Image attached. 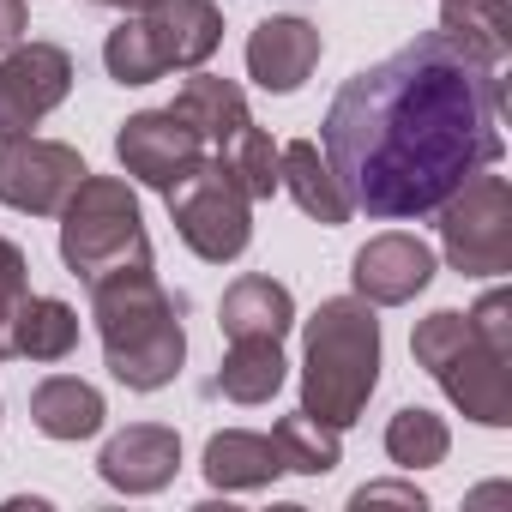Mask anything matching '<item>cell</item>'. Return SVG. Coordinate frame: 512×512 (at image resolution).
Segmentation results:
<instances>
[{"label":"cell","instance_id":"6da1fadb","mask_svg":"<svg viewBox=\"0 0 512 512\" xmlns=\"http://www.w3.org/2000/svg\"><path fill=\"white\" fill-rule=\"evenodd\" d=\"M320 145L350 211L380 223L434 217L506 151L500 55L464 31L434 25L380 67L344 79L320 121Z\"/></svg>","mask_w":512,"mask_h":512},{"label":"cell","instance_id":"7a4b0ae2","mask_svg":"<svg viewBox=\"0 0 512 512\" xmlns=\"http://www.w3.org/2000/svg\"><path fill=\"white\" fill-rule=\"evenodd\" d=\"M91 320L103 362L127 392H163L187 362V332L151 266H121L91 284Z\"/></svg>","mask_w":512,"mask_h":512},{"label":"cell","instance_id":"3957f363","mask_svg":"<svg viewBox=\"0 0 512 512\" xmlns=\"http://www.w3.org/2000/svg\"><path fill=\"white\" fill-rule=\"evenodd\" d=\"M380 386V320L362 296H332L302 332V410L326 428H356Z\"/></svg>","mask_w":512,"mask_h":512},{"label":"cell","instance_id":"277c9868","mask_svg":"<svg viewBox=\"0 0 512 512\" xmlns=\"http://www.w3.org/2000/svg\"><path fill=\"white\" fill-rule=\"evenodd\" d=\"M217 43H223V13L211 0H151L109 31L103 67L115 85H157L169 73L205 67Z\"/></svg>","mask_w":512,"mask_h":512},{"label":"cell","instance_id":"5b68a950","mask_svg":"<svg viewBox=\"0 0 512 512\" xmlns=\"http://www.w3.org/2000/svg\"><path fill=\"white\" fill-rule=\"evenodd\" d=\"M61 260L73 278L97 284L121 266H151V235L139 193L121 175H85L61 205Z\"/></svg>","mask_w":512,"mask_h":512},{"label":"cell","instance_id":"8992f818","mask_svg":"<svg viewBox=\"0 0 512 512\" xmlns=\"http://www.w3.org/2000/svg\"><path fill=\"white\" fill-rule=\"evenodd\" d=\"M410 356L440 380V392L482 428L512 422V362H500L458 308H434L410 332Z\"/></svg>","mask_w":512,"mask_h":512},{"label":"cell","instance_id":"52a82bcc","mask_svg":"<svg viewBox=\"0 0 512 512\" xmlns=\"http://www.w3.org/2000/svg\"><path fill=\"white\" fill-rule=\"evenodd\" d=\"M440 253L458 278H506L512 272V181L482 169L440 211Z\"/></svg>","mask_w":512,"mask_h":512},{"label":"cell","instance_id":"ba28073f","mask_svg":"<svg viewBox=\"0 0 512 512\" xmlns=\"http://www.w3.org/2000/svg\"><path fill=\"white\" fill-rule=\"evenodd\" d=\"M163 199H169L175 235L199 253L205 266H229V260H241V253H247V241H253V199L235 187V175L217 157H205Z\"/></svg>","mask_w":512,"mask_h":512},{"label":"cell","instance_id":"9c48e42d","mask_svg":"<svg viewBox=\"0 0 512 512\" xmlns=\"http://www.w3.org/2000/svg\"><path fill=\"white\" fill-rule=\"evenodd\" d=\"M85 175H91L85 157L61 139H37V133L0 139V205H13L25 217H61V205Z\"/></svg>","mask_w":512,"mask_h":512},{"label":"cell","instance_id":"30bf717a","mask_svg":"<svg viewBox=\"0 0 512 512\" xmlns=\"http://www.w3.org/2000/svg\"><path fill=\"white\" fill-rule=\"evenodd\" d=\"M73 91V55L55 43H13L0 55V139L31 133Z\"/></svg>","mask_w":512,"mask_h":512},{"label":"cell","instance_id":"8fae6325","mask_svg":"<svg viewBox=\"0 0 512 512\" xmlns=\"http://www.w3.org/2000/svg\"><path fill=\"white\" fill-rule=\"evenodd\" d=\"M115 157H121V169H127L139 187L169 193L175 181H187V175L211 157V145H205L175 109H145V115L121 121V133H115Z\"/></svg>","mask_w":512,"mask_h":512},{"label":"cell","instance_id":"7c38bea8","mask_svg":"<svg viewBox=\"0 0 512 512\" xmlns=\"http://www.w3.org/2000/svg\"><path fill=\"white\" fill-rule=\"evenodd\" d=\"M350 284L368 308H404L434 284V247L410 229H386L368 247H356L350 260Z\"/></svg>","mask_w":512,"mask_h":512},{"label":"cell","instance_id":"4fadbf2b","mask_svg":"<svg viewBox=\"0 0 512 512\" xmlns=\"http://www.w3.org/2000/svg\"><path fill=\"white\" fill-rule=\"evenodd\" d=\"M320 55H326L320 31L308 19H296V13H278V19H260L253 37H247V79L260 91H272V97H290V91L308 85Z\"/></svg>","mask_w":512,"mask_h":512},{"label":"cell","instance_id":"5bb4252c","mask_svg":"<svg viewBox=\"0 0 512 512\" xmlns=\"http://www.w3.org/2000/svg\"><path fill=\"white\" fill-rule=\"evenodd\" d=\"M181 470V434L163 422H133L97 452V476L121 494H157Z\"/></svg>","mask_w":512,"mask_h":512},{"label":"cell","instance_id":"9a60e30c","mask_svg":"<svg viewBox=\"0 0 512 512\" xmlns=\"http://www.w3.org/2000/svg\"><path fill=\"white\" fill-rule=\"evenodd\" d=\"M284 476L278 440L253 434V428H223L205 440V482L223 494H247V488H272Z\"/></svg>","mask_w":512,"mask_h":512},{"label":"cell","instance_id":"2e32d148","mask_svg":"<svg viewBox=\"0 0 512 512\" xmlns=\"http://www.w3.org/2000/svg\"><path fill=\"white\" fill-rule=\"evenodd\" d=\"M278 187H284L314 223H326V229L350 223V199H344V187H338V175H332V163L320 157L314 139H290V145H278Z\"/></svg>","mask_w":512,"mask_h":512},{"label":"cell","instance_id":"e0dca14e","mask_svg":"<svg viewBox=\"0 0 512 512\" xmlns=\"http://www.w3.org/2000/svg\"><path fill=\"white\" fill-rule=\"evenodd\" d=\"M217 326L223 338H284L296 326V296L278 284V278H260L247 272L223 290V308H217Z\"/></svg>","mask_w":512,"mask_h":512},{"label":"cell","instance_id":"ac0fdd59","mask_svg":"<svg viewBox=\"0 0 512 512\" xmlns=\"http://www.w3.org/2000/svg\"><path fill=\"white\" fill-rule=\"evenodd\" d=\"M169 109H175L211 151H223V145L253 121V115H247V91H241L235 79H217V73H199V67H193V79L175 91Z\"/></svg>","mask_w":512,"mask_h":512},{"label":"cell","instance_id":"d6986e66","mask_svg":"<svg viewBox=\"0 0 512 512\" xmlns=\"http://www.w3.org/2000/svg\"><path fill=\"white\" fill-rule=\"evenodd\" d=\"M103 416H109L103 392H97L91 380H79V374H49V380L31 392V422H37V434H49V440H91V434L103 428Z\"/></svg>","mask_w":512,"mask_h":512},{"label":"cell","instance_id":"ffe728a7","mask_svg":"<svg viewBox=\"0 0 512 512\" xmlns=\"http://www.w3.org/2000/svg\"><path fill=\"white\" fill-rule=\"evenodd\" d=\"M284 338H229V356L217 368V392L235 404H272L284 392Z\"/></svg>","mask_w":512,"mask_h":512},{"label":"cell","instance_id":"44dd1931","mask_svg":"<svg viewBox=\"0 0 512 512\" xmlns=\"http://www.w3.org/2000/svg\"><path fill=\"white\" fill-rule=\"evenodd\" d=\"M79 350V314L61 296H25L13 326V356L25 362H67Z\"/></svg>","mask_w":512,"mask_h":512},{"label":"cell","instance_id":"7402d4cb","mask_svg":"<svg viewBox=\"0 0 512 512\" xmlns=\"http://www.w3.org/2000/svg\"><path fill=\"white\" fill-rule=\"evenodd\" d=\"M272 440H278L284 470H296V476H332V470L344 464V434H338V428H326V422H320V416H308V410L284 416V422L272 428Z\"/></svg>","mask_w":512,"mask_h":512},{"label":"cell","instance_id":"603a6c76","mask_svg":"<svg viewBox=\"0 0 512 512\" xmlns=\"http://www.w3.org/2000/svg\"><path fill=\"white\" fill-rule=\"evenodd\" d=\"M452 452V428L446 416L422 410V404H404L392 422H386V458L398 470H428V464H446Z\"/></svg>","mask_w":512,"mask_h":512},{"label":"cell","instance_id":"cb8c5ba5","mask_svg":"<svg viewBox=\"0 0 512 512\" xmlns=\"http://www.w3.org/2000/svg\"><path fill=\"white\" fill-rule=\"evenodd\" d=\"M229 175H235V187L253 199V205H260V199H272L278 193V145H272V133H260V127H241L223 151H211Z\"/></svg>","mask_w":512,"mask_h":512},{"label":"cell","instance_id":"d4e9b609","mask_svg":"<svg viewBox=\"0 0 512 512\" xmlns=\"http://www.w3.org/2000/svg\"><path fill=\"white\" fill-rule=\"evenodd\" d=\"M440 25L476 37L500 61L512 55V7H506V0H440Z\"/></svg>","mask_w":512,"mask_h":512},{"label":"cell","instance_id":"484cf974","mask_svg":"<svg viewBox=\"0 0 512 512\" xmlns=\"http://www.w3.org/2000/svg\"><path fill=\"white\" fill-rule=\"evenodd\" d=\"M25 296H31V266H25V247L0 235V362L13 356V326H19Z\"/></svg>","mask_w":512,"mask_h":512},{"label":"cell","instance_id":"4316f807","mask_svg":"<svg viewBox=\"0 0 512 512\" xmlns=\"http://www.w3.org/2000/svg\"><path fill=\"white\" fill-rule=\"evenodd\" d=\"M464 320H470V332H476L500 362H512V296H506V290H488Z\"/></svg>","mask_w":512,"mask_h":512},{"label":"cell","instance_id":"83f0119b","mask_svg":"<svg viewBox=\"0 0 512 512\" xmlns=\"http://www.w3.org/2000/svg\"><path fill=\"white\" fill-rule=\"evenodd\" d=\"M374 500H398V506H410V512H422V506H428L416 482H368V488H356V500H350V506H374Z\"/></svg>","mask_w":512,"mask_h":512},{"label":"cell","instance_id":"f1b7e54d","mask_svg":"<svg viewBox=\"0 0 512 512\" xmlns=\"http://www.w3.org/2000/svg\"><path fill=\"white\" fill-rule=\"evenodd\" d=\"M25 31H31V7L25 0H0V49L25 43Z\"/></svg>","mask_w":512,"mask_h":512},{"label":"cell","instance_id":"f546056e","mask_svg":"<svg viewBox=\"0 0 512 512\" xmlns=\"http://www.w3.org/2000/svg\"><path fill=\"white\" fill-rule=\"evenodd\" d=\"M91 7H115V13H139V7H151V0H91Z\"/></svg>","mask_w":512,"mask_h":512}]
</instances>
